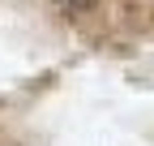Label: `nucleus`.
I'll return each mask as SVG.
<instances>
[{
    "label": "nucleus",
    "instance_id": "f257e3e1",
    "mask_svg": "<svg viewBox=\"0 0 154 146\" xmlns=\"http://www.w3.org/2000/svg\"><path fill=\"white\" fill-rule=\"evenodd\" d=\"M60 9H69V13H86V9H94L99 0H56Z\"/></svg>",
    "mask_w": 154,
    "mask_h": 146
}]
</instances>
